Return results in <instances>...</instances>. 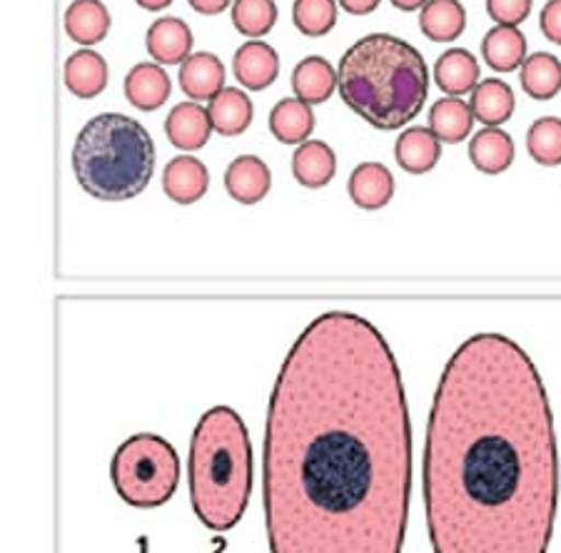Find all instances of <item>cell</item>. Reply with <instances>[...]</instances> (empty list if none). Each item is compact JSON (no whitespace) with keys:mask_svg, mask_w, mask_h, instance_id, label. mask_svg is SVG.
<instances>
[{"mask_svg":"<svg viewBox=\"0 0 561 553\" xmlns=\"http://www.w3.org/2000/svg\"><path fill=\"white\" fill-rule=\"evenodd\" d=\"M293 23L305 38H322L337 25V0H295Z\"/></svg>","mask_w":561,"mask_h":553,"instance_id":"4dcf8cb0","label":"cell"},{"mask_svg":"<svg viewBox=\"0 0 561 553\" xmlns=\"http://www.w3.org/2000/svg\"><path fill=\"white\" fill-rule=\"evenodd\" d=\"M442 158V142L430 128H407L394 142V160L410 175H427Z\"/></svg>","mask_w":561,"mask_h":553,"instance_id":"44dd1931","label":"cell"},{"mask_svg":"<svg viewBox=\"0 0 561 553\" xmlns=\"http://www.w3.org/2000/svg\"><path fill=\"white\" fill-rule=\"evenodd\" d=\"M434 553H547L559 451L539 369L504 334H474L442 371L424 443Z\"/></svg>","mask_w":561,"mask_h":553,"instance_id":"7a4b0ae2","label":"cell"},{"mask_svg":"<svg viewBox=\"0 0 561 553\" xmlns=\"http://www.w3.org/2000/svg\"><path fill=\"white\" fill-rule=\"evenodd\" d=\"M514 140L502 128L479 130L469 142V160L482 175H502L514 162Z\"/></svg>","mask_w":561,"mask_h":553,"instance_id":"cb8c5ba5","label":"cell"},{"mask_svg":"<svg viewBox=\"0 0 561 553\" xmlns=\"http://www.w3.org/2000/svg\"><path fill=\"white\" fill-rule=\"evenodd\" d=\"M293 90L307 105H322L337 90V70L322 56H307L293 70Z\"/></svg>","mask_w":561,"mask_h":553,"instance_id":"ffe728a7","label":"cell"},{"mask_svg":"<svg viewBox=\"0 0 561 553\" xmlns=\"http://www.w3.org/2000/svg\"><path fill=\"white\" fill-rule=\"evenodd\" d=\"M107 78H111V68L101 53L80 48L78 53L66 60L62 68V83L72 95L80 100H93L107 88Z\"/></svg>","mask_w":561,"mask_h":553,"instance_id":"5bb4252c","label":"cell"},{"mask_svg":"<svg viewBox=\"0 0 561 553\" xmlns=\"http://www.w3.org/2000/svg\"><path fill=\"white\" fill-rule=\"evenodd\" d=\"M270 130L285 145H302L314 133L312 105L302 103L300 97H285L270 113Z\"/></svg>","mask_w":561,"mask_h":553,"instance_id":"484cf974","label":"cell"},{"mask_svg":"<svg viewBox=\"0 0 561 553\" xmlns=\"http://www.w3.org/2000/svg\"><path fill=\"white\" fill-rule=\"evenodd\" d=\"M273 187V172L257 155L234 158L225 170V189L240 205H257Z\"/></svg>","mask_w":561,"mask_h":553,"instance_id":"30bf717a","label":"cell"},{"mask_svg":"<svg viewBox=\"0 0 561 553\" xmlns=\"http://www.w3.org/2000/svg\"><path fill=\"white\" fill-rule=\"evenodd\" d=\"M180 90L193 103H203V100H213L225 88V66L215 53H190L183 66H180L178 76Z\"/></svg>","mask_w":561,"mask_h":553,"instance_id":"7c38bea8","label":"cell"},{"mask_svg":"<svg viewBox=\"0 0 561 553\" xmlns=\"http://www.w3.org/2000/svg\"><path fill=\"white\" fill-rule=\"evenodd\" d=\"M165 135L170 145H175V148L183 152H195L205 148L213 135L207 107H203L201 103H193V100L175 105L165 117Z\"/></svg>","mask_w":561,"mask_h":553,"instance_id":"4fadbf2b","label":"cell"},{"mask_svg":"<svg viewBox=\"0 0 561 553\" xmlns=\"http://www.w3.org/2000/svg\"><path fill=\"white\" fill-rule=\"evenodd\" d=\"M382 0H337V5L350 15H369L375 13Z\"/></svg>","mask_w":561,"mask_h":553,"instance_id":"e575fe53","label":"cell"},{"mask_svg":"<svg viewBox=\"0 0 561 553\" xmlns=\"http://www.w3.org/2000/svg\"><path fill=\"white\" fill-rule=\"evenodd\" d=\"M531 0H486V13L496 25H519L531 15Z\"/></svg>","mask_w":561,"mask_h":553,"instance_id":"1f68e13d","label":"cell"},{"mask_svg":"<svg viewBox=\"0 0 561 553\" xmlns=\"http://www.w3.org/2000/svg\"><path fill=\"white\" fill-rule=\"evenodd\" d=\"M123 93L135 111L156 113L173 93V80L158 62H138L125 76Z\"/></svg>","mask_w":561,"mask_h":553,"instance_id":"52a82bcc","label":"cell"},{"mask_svg":"<svg viewBox=\"0 0 561 553\" xmlns=\"http://www.w3.org/2000/svg\"><path fill=\"white\" fill-rule=\"evenodd\" d=\"M207 117H210L213 130L220 133L222 138H238L252 125L255 107L245 90L222 88L207 105Z\"/></svg>","mask_w":561,"mask_h":553,"instance_id":"e0dca14e","label":"cell"},{"mask_svg":"<svg viewBox=\"0 0 561 553\" xmlns=\"http://www.w3.org/2000/svg\"><path fill=\"white\" fill-rule=\"evenodd\" d=\"M350 197L362 210H382L394 197V177L382 162H362L350 175Z\"/></svg>","mask_w":561,"mask_h":553,"instance_id":"9a60e30c","label":"cell"},{"mask_svg":"<svg viewBox=\"0 0 561 553\" xmlns=\"http://www.w3.org/2000/svg\"><path fill=\"white\" fill-rule=\"evenodd\" d=\"M412 426L402 371L365 316L305 326L270 394L262 504L270 553H402Z\"/></svg>","mask_w":561,"mask_h":553,"instance_id":"6da1fadb","label":"cell"},{"mask_svg":"<svg viewBox=\"0 0 561 553\" xmlns=\"http://www.w3.org/2000/svg\"><path fill=\"white\" fill-rule=\"evenodd\" d=\"M527 150L545 168L561 165V117H539L527 133Z\"/></svg>","mask_w":561,"mask_h":553,"instance_id":"f546056e","label":"cell"},{"mask_svg":"<svg viewBox=\"0 0 561 553\" xmlns=\"http://www.w3.org/2000/svg\"><path fill=\"white\" fill-rule=\"evenodd\" d=\"M539 28L547 41L561 45V0H549L539 13Z\"/></svg>","mask_w":561,"mask_h":553,"instance_id":"d6a6232c","label":"cell"},{"mask_svg":"<svg viewBox=\"0 0 561 553\" xmlns=\"http://www.w3.org/2000/svg\"><path fill=\"white\" fill-rule=\"evenodd\" d=\"M210 187V172L205 162L193 155L173 158L162 170V193L175 205H195Z\"/></svg>","mask_w":561,"mask_h":553,"instance_id":"9c48e42d","label":"cell"},{"mask_svg":"<svg viewBox=\"0 0 561 553\" xmlns=\"http://www.w3.org/2000/svg\"><path fill=\"white\" fill-rule=\"evenodd\" d=\"M337 90L367 125L392 133L422 113L430 70L412 43L389 33H369L340 58Z\"/></svg>","mask_w":561,"mask_h":553,"instance_id":"3957f363","label":"cell"},{"mask_svg":"<svg viewBox=\"0 0 561 553\" xmlns=\"http://www.w3.org/2000/svg\"><path fill=\"white\" fill-rule=\"evenodd\" d=\"M474 128V115L461 97H439L430 111V130L434 138L447 145L467 140Z\"/></svg>","mask_w":561,"mask_h":553,"instance_id":"4316f807","label":"cell"},{"mask_svg":"<svg viewBox=\"0 0 561 553\" xmlns=\"http://www.w3.org/2000/svg\"><path fill=\"white\" fill-rule=\"evenodd\" d=\"M135 3H138L142 11H150V13H160V11H165V8H170L175 3V0H135Z\"/></svg>","mask_w":561,"mask_h":553,"instance_id":"d590c367","label":"cell"},{"mask_svg":"<svg viewBox=\"0 0 561 553\" xmlns=\"http://www.w3.org/2000/svg\"><path fill=\"white\" fill-rule=\"evenodd\" d=\"M193 43L195 38L190 25L175 15L158 18L145 35V48L158 66H183L185 58L193 53Z\"/></svg>","mask_w":561,"mask_h":553,"instance_id":"ba28073f","label":"cell"},{"mask_svg":"<svg viewBox=\"0 0 561 553\" xmlns=\"http://www.w3.org/2000/svg\"><path fill=\"white\" fill-rule=\"evenodd\" d=\"M111 479L117 496L135 509H158L175 496L180 457L158 434H133L115 449Z\"/></svg>","mask_w":561,"mask_h":553,"instance_id":"8992f818","label":"cell"},{"mask_svg":"<svg viewBox=\"0 0 561 553\" xmlns=\"http://www.w3.org/2000/svg\"><path fill=\"white\" fill-rule=\"evenodd\" d=\"M334 172H337V155L328 142L307 140L297 145L293 155V175L302 187L320 189L330 185Z\"/></svg>","mask_w":561,"mask_h":553,"instance_id":"7402d4cb","label":"cell"},{"mask_svg":"<svg viewBox=\"0 0 561 553\" xmlns=\"http://www.w3.org/2000/svg\"><path fill=\"white\" fill-rule=\"evenodd\" d=\"M472 115L486 128H502L504 123L512 120L514 111H517V97H514L512 85L502 78H486L479 80L472 90Z\"/></svg>","mask_w":561,"mask_h":553,"instance_id":"ac0fdd59","label":"cell"},{"mask_svg":"<svg viewBox=\"0 0 561 553\" xmlns=\"http://www.w3.org/2000/svg\"><path fill=\"white\" fill-rule=\"evenodd\" d=\"M479 78V60L465 48H449L437 58L434 66V83L447 97L469 95L477 88Z\"/></svg>","mask_w":561,"mask_h":553,"instance_id":"d6986e66","label":"cell"},{"mask_svg":"<svg viewBox=\"0 0 561 553\" xmlns=\"http://www.w3.org/2000/svg\"><path fill=\"white\" fill-rule=\"evenodd\" d=\"M232 70L242 88L267 90L279 78V56L265 41H248L234 53Z\"/></svg>","mask_w":561,"mask_h":553,"instance_id":"8fae6325","label":"cell"},{"mask_svg":"<svg viewBox=\"0 0 561 553\" xmlns=\"http://www.w3.org/2000/svg\"><path fill=\"white\" fill-rule=\"evenodd\" d=\"M62 25H66V33L72 43L93 48V45L107 38L113 18L103 0H72Z\"/></svg>","mask_w":561,"mask_h":553,"instance_id":"2e32d148","label":"cell"},{"mask_svg":"<svg viewBox=\"0 0 561 553\" xmlns=\"http://www.w3.org/2000/svg\"><path fill=\"white\" fill-rule=\"evenodd\" d=\"M187 3L195 13L210 18V15H220L222 11H228V8L232 5V0H187Z\"/></svg>","mask_w":561,"mask_h":553,"instance_id":"836d02e7","label":"cell"},{"mask_svg":"<svg viewBox=\"0 0 561 553\" xmlns=\"http://www.w3.org/2000/svg\"><path fill=\"white\" fill-rule=\"evenodd\" d=\"M78 185L101 203H128L156 175V142L140 120L101 113L83 125L70 152Z\"/></svg>","mask_w":561,"mask_h":553,"instance_id":"5b68a950","label":"cell"},{"mask_svg":"<svg viewBox=\"0 0 561 553\" xmlns=\"http://www.w3.org/2000/svg\"><path fill=\"white\" fill-rule=\"evenodd\" d=\"M467 28V11L459 0H427L420 11V31L434 43L457 41Z\"/></svg>","mask_w":561,"mask_h":553,"instance_id":"d4e9b609","label":"cell"},{"mask_svg":"<svg viewBox=\"0 0 561 553\" xmlns=\"http://www.w3.org/2000/svg\"><path fill=\"white\" fill-rule=\"evenodd\" d=\"M389 3L402 13H414V11H422V5L427 3V0H389Z\"/></svg>","mask_w":561,"mask_h":553,"instance_id":"8d00e7d4","label":"cell"},{"mask_svg":"<svg viewBox=\"0 0 561 553\" xmlns=\"http://www.w3.org/2000/svg\"><path fill=\"white\" fill-rule=\"evenodd\" d=\"M275 0H232V25L250 41H262L275 28Z\"/></svg>","mask_w":561,"mask_h":553,"instance_id":"f1b7e54d","label":"cell"},{"mask_svg":"<svg viewBox=\"0 0 561 553\" xmlns=\"http://www.w3.org/2000/svg\"><path fill=\"white\" fill-rule=\"evenodd\" d=\"M252 496V443L242 416L213 406L190 441V502L207 529L225 533L240 523Z\"/></svg>","mask_w":561,"mask_h":553,"instance_id":"277c9868","label":"cell"},{"mask_svg":"<svg viewBox=\"0 0 561 553\" xmlns=\"http://www.w3.org/2000/svg\"><path fill=\"white\" fill-rule=\"evenodd\" d=\"M482 58L496 72H514L527 58V35L514 25H494L482 41Z\"/></svg>","mask_w":561,"mask_h":553,"instance_id":"603a6c76","label":"cell"},{"mask_svg":"<svg viewBox=\"0 0 561 553\" xmlns=\"http://www.w3.org/2000/svg\"><path fill=\"white\" fill-rule=\"evenodd\" d=\"M522 90L534 100H551L561 90V60L551 53H534L522 62Z\"/></svg>","mask_w":561,"mask_h":553,"instance_id":"83f0119b","label":"cell"}]
</instances>
